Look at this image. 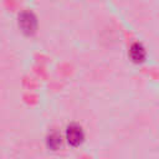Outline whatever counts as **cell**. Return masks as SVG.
Wrapping results in <instances>:
<instances>
[{
	"label": "cell",
	"mask_w": 159,
	"mask_h": 159,
	"mask_svg": "<svg viewBox=\"0 0 159 159\" xmlns=\"http://www.w3.org/2000/svg\"><path fill=\"white\" fill-rule=\"evenodd\" d=\"M46 143H47V147L52 150H58L61 147H62V135L58 133V132H52L47 135V139H46Z\"/></svg>",
	"instance_id": "4"
},
{
	"label": "cell",
	"mask_w": 159,
	"mask_h": 159,
	"mask_svg": "<svg viewBox=\"0 0 159 159\" xmlns=\"http://www.w3.org/2000/svg\"><path fill=\"white\" fill-rule=\"evenodd\" d=\"M19 27L25 35H34L37 30V19L32 11H22L19 15Z\"/></svg>",
	"instance_id": "1"
},
{
	"label": "cell",
	"mask_w": 159,
	"mask_h": 159,
	"mask_svg": "<svg viewBox=\"0 0 159 159\" xmlns=\"http://www.w3.org/2000/svg\"><path fill=\"white\" fill-rule=\"evenodd\" d=\"M129 56L133 62L140 63L145 60V48L143 47L142 43L134 42V43H132V46L129 48Z\"/></svg>",
	"instance_id": "3"
},
{
	"label": "cell",
	"mask_w": 159,
	"mask_h": 159,
	"mask_svg": "<svg viewBox=\"0 0 159 159\" xmlns=\"http://www.w3.org/2000/svg\"><path fill=\"white\" fill-rule=\"evenodd\" d=\"M84 139V132L81 125L72 123L66 129V140L72 147H78Z\"/></svg>",
	"instance_id": "2"
}]
</instances>
